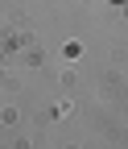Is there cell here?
<instances>
[{
  "instance_id": "obj_1",
  "label": "cell",
  "mask_w": 128,
  "mask_h": 149,
  "mask_svg": "<svg viewBox=\"0 0 128 149\" xmlns=\"http://www.w3.org/2000/svg\"><path fill=\"white\" fill-rule=\"evenodd\" d=\"M112 4H128V0H112Z\"/></svg>"
}]
</instances>
